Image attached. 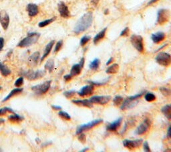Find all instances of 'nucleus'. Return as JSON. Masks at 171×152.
<instances>
[{"instance_id": "obj_3", "label": "nucleus", "mask_w": 171, "mask_h": 152, "mask_svg": "<svg viewBox=\"0 0 171 152\" xmlns=\"http://www.w3.org/2000/svg\"><path fill=\"white\" fill-rule=\"evenodd\" d=\"M51 83V80H48V81L44 82L41 84L34 86L31 88L37 95H44V94H46L48 91L49 88H50Z\"/></svg>"}, {"instance_id": "obj_16", "label": "nucleus", "mask_w": 171, "mask_h": 152, "mask_svg": "<svg viewBox=\"0 0 171 152\" xmlns=\"http://www.w3.org/2000/svg\"><path fill=\"white\" fill-rule=\"evenodd\" d=\"M136 100L130 99L129 97H127V99L124 100V101H123L122 105L120 106V109L122 110H126L131 108V107H134L135 105H136L138 102H136Z\"/></svg>"}, {"instance_id": "obj_9", "label": "nucleus", "mask_w": 171, "mask_h": 152, "mask_svg": "<svg viewBox=\"0 0 171 152\" xmlns=\"http://www.w3.org/2000/svg\"><path fill=\"white\" fill-rule=\"evenodd\" d=\"M111 99V97L109 95L106 96H94L90 99V101L92 103L99 104V105H105L108 103Z\"/></svg>"}, {"instance_id": "obj_23", "label": "nucleus", "mask_w": 171, "mask_h": 152, "mask_svg": "<svg viewBox=\"0 0 171 152\" xmlns=\"http://www.w3.org/2000/svg\"><path fill=\"white\" fill-rule=\"evenodd\" d=\"M161 112L168 119L171 120V105H166L162 107Z\"/></svg>"}, {"instance_id": "obj_6", "label": "nucleus", "mask_w": 171, "mask_h": 152, "mask_svg": "<svg viewBox=\"0 0 171 152\" xmlns=\"http://www.w3.org/2000/svg\"><path fill=\"white\" fill-rule=\"evenodd\" d=\"M102 122H103V120L100 119H96V120L92 121L89 122L86 124H83V125H82V126H79L77 128V130H76V134L78 135V134H80L81 133H83L85 131L89 130V129H90L92 127L98 126V125L100 124Z\"/></svg>"}, {"instance_id": "obj_29", "label": "nucleus", "mask_w": 171, "mask_h": 152, "mask_svg": "<svg viewBox=\"0 0 171 152\" xmlns=\"http://www.w3.org/2000/svg\"><path fill=\"white\" fill-rule=\"evenodd\" d=\"M8 119L12 122H20L24 119V117L17 114L14 113L13 115H10L8 117Z\"/></svg>"}, {"instance_id": "obj_33", "label": "nucleus", "mask_w": 171, "mask_h": 152, "mask_svg": "<svg viewBox=\"0 0 171 152\" xmlns=\"http://www.w3.org/2000/svg\"><path fill=\"white\" fill-rule=\"evenodd\" d=\"M160 91L165 97H168V96L171 95V89L168 88L166 87H160Z\"/></svg>"}, {"instance_id": "obj_2", "label": "nucleus", "mask_w": 171, "mask_h": 152, "mask_svg": "<svg viewBox=\"0 0 171 152\" xmlns=\"http://www.w3.org/2000/svg\"><path fill=\"white\" fill-rule=\"evenodd\" d=\"M39 36H40V34L38 32L28 33V36L24 38L21 41H20L17 46L20 48H25V47H28L31 45H33V44H35L38 42Z\"/></svg>"}, {"instance_id": "obj_50", "label": "nucleus", "mask_w": 171, "mask_h": 152, "mask_svg": "<svg viewBox=\"0 0 171 152\" xmlns=\"http://www.w3.org/2000/svg\"><path fill=\"white\" fill-rule=\"evenodd\" d=\"M157 1H159V0H150V1L149 2H148V5H151V4H152V3H154L156 2Z\"/></svg>"}, {"instance_id": "obj_36", "label": "nucleus", "mask_w": 171, "mask_h": 152, "mask_svg": "<svg viewBox=\"0 0 171 152\" xmlns=\"http://www.w3.org/2000/svg\"><path fill=\"white\" fill-rule=\"evenodd\" d=\"M90 39H91L90 36H83L80 40V45L82 46H84L90 41Z\"/></svg>"}, {"instance_id": "obj_13", "label": "nucleus", "mask_w": 171, "mask_h": 152, "mask_svg": "<svg viewBox=\"0 0 171 152\" xmlns=\"http://www.w3.org/2000/svg\"><path fill=\"white\" fill-rule=\"evenodd\" d=\"M84 62H85L84 58H82V59L80 60L78 64H76L72 66L70 71V74L72 76V77L80 74L81 71H82V69L84 66Z\"/></svg>"}, {"instance_id": "obj_8", "label": "nucleus", "mask_w": 171, "mask_h": 152, "mask_svg": "<svg viewBox=\"0 0 171 152\" xmlns=\"http://www.w3.org/2000/svg\"><path fill=\"white\" fill-rule=\"evenodd\" d=\"M169 12L167 10L161 9L158 12V16H157V22L160 25L164 24L169 19Z\"/></svg>"}, {"instance_id": "obj_22", "label": "nucleus", "mask_w": 171, "mask_h": 152, "mask_svg": "<svg viewBox=\"0 0 171 152\" xmlns=\"http://www.w3.org/2000/svg\"><path fill=\"white\" fill-rule=\"evenodd\" d=\"M72 102L76 105L81 107H90L91 108L92 107V103L90 100L84 99V100H73Z\"/></svg>"}, {"instance_id": "obj_42", "label": "nucleus", "mask_w": 171, "mask_h": 152, "mask_svg": "<svg viewBox=\"0 0 171 152\" xmlns=\"http://www.w3.org/2000/svg\"><path fill=\"white\" fill-rule=\"evenodd\" d=\"M143 148H144V151H146V152H150V148L149 145H148L147 141H145V143H144Z\"/></svg>"}, {"instance_id": "obj_19", "label": "nucleus", "mask_w": 171, "mask_h": 152, "mask_svg": "<svg viewBox=\"0 0 171 152\" xmlns=\"http://www.w3.org/2000/svg\"><path fill=\"white\" fill-rule=\"evenodd\" d=\"M40 57V53L39 52H35L28 59V64L31 66H36L38 63V60Z\"/></svg>"}, {"instance_id": "obj_37", "label": "nucleus", "mask_w": 171, "mask_h": 152, "mask_svg": "<svg viewBox=\"0 0 171 152\" xmlns=\"http://www.w3.org/2000/svg\"><path fill=\"white\" fill-rule=\"evenodd\" d=\"M58 115H59V116H60L62 118L65 119L66 120H70L71 119L70 115L68 113L65 112V111H59V113H58Z\"/></svg>"}, {"instance_id": "obj_20", "label": "nucleus", "mask_w": 171, "mask_h": 152, "mask_svg": "<svg viewBox=\"0 0 171 152\" xmlns=\"http://www.w3.org/2000/svg\"><path fill=\"white\" fill-rule=\"evenodd\" d=\"M151 38L153 42L155 43V44H158V43H160V42H162L163 40H164L165 34L164 32H156L155 34H152Z\"/></svg>"}, {"instance_id": "obj_49", "label": "nucleus", "mask_w": 171, "mask_h": 152, "mask_svg": "<svg viewBox=\"0 0 171 152\" xmlns=\"http://www.w3.org/2000/svg\"><path fill=\"white\" fill-rule=\"evenodd\" d=\"M112 61H113V58H110V59L106 62V65H109L110 64H111Z\"/></svg>"}, {"instance_id": "obj_44", "label": "nucleus", "mask_w": 171, "mask_h": 152, "mask_svg": "<svg viewBox=\"0 0 171 152\" xmlns=\"http://www.w3.org/2000/svg\"><path fill=\"white\" fill-rule=\"evenodd\" d=\"M78 140L80 141H81L82 143H85L86 140V135L85 134L81 133L80 136L78 137Z\"/></svg>"}, {"instance_id": "obj_53", "label": "nucleus", "mask_w": 171, "mask_h": 152, "mask_svg": "<svg viewBox=\"0 0 171 152\" xmlns=\"http://www.w3.org/2000/svg\"><path fill=\"white\" fill-rule=\"evenodd\" d=\"M88 150H89V148H85V149H84V150H81V152L85 151H88Z\"/></svg>"}, {"instance_id": "obj_45", "label": "nucleus", "mask_w": 171, "mask_h": 152, "mask_svg": "<svg viewBox=\"0 0 171 152\" xmlns=\"http://www.w3.org/2000/svg\"><path fill=\"white\" fill-rule=\"evenodd\" d=\"M4 42H5L4 39L2 37H0V51L2 50V49L4 46Z\"/></svg>"}, {"instance_id": "obj_30", "label": "nucleus", "mask_w": 171, "mask_h": 152, "mask_svg": "<svg viewBox=\"0 0 171 152\" xmlns=\"http://www.w3.org/2000/svg\"><path fill=\"white\" fill-rule=\"evenodd\" d=\"M100 60L98 59H95L92 62H91V63L90 64L89 67L91 70H96L99 67V65H100Z\"/></svg>"}, {"instance_id": "obj_55", "label": "nucleus", "mask_w": 171, "mask_h": 152, "mask_svg": "<svg viewBox=\"0 0 171 152\" xmlns=\"http://www.w3.org/2000/svg\"><path fill=\"white\" fill-rule=\"evenodd\" d=\"M1 90H2V87L0 86V91H1Z\"/></svg>"}, {"instance_id": "obj_7", "label": "nucleus", "mask_w": 171, "mask_h": 152, "mask_svg": "<svg viewBox=\"0 0 171 152\" xmlns=\"http://www.w3.org/2000/svg\"><path fill=\"white\" fill-rule=\"evenodd\" d=\"M133 46L139 52H142L144 51V44L142 37L138 35H132L130 38Z\"/></svg>"}, {"instance_id": "obj_12", "label": "nucleus", "mask_w": 171, "mask_h": 152, "mask_svg": "<svg viewBox=\"0 0 171 152\" xmlns=\"http://www.w3.org/2000/svg\"><path fill=\"white\" fill-rule=\"evenodd\" d=\"M0 23L3 30H6L10 25V16L7 14L6 10L0 12Z\"/></svg>"}, {"instance_id": "obj_54", "label": "nucleus", "mask_w": 171, "mask_h": 152, "mask_svg": "<svg viewBox=\"0 0 171 152\" xmlns=\"http://www.w3.org/2000/svg\"><path fill=\"white\" fill-rule=\"evenodd\" d=\"M105 13H106V14H107V13H108V10H106V12H105Z\"/></svg>"}, {"instance_id": "obj_32", "label": "nucleus", "mask_w": 171, "mask_h": 152, "mask_svg": "<svg viewBox=\"0 0 171 152\" xmlns=\"http://www.w3.org/2000/svg\"><path fill=\"white\" fill-rule=\"evenodd\" d=\"M145 99L148 102H152L156 100V96L153 93H147L145 95Z\"/></svg>"}, {"instance_id": "obj_43", "label": "nucleus", "mask_w": 171, "mask_h": 152, "mask_svg": "<svg viewBox=\"0 0 171 152\" xmlns=\"http://www.w3.org/2000/svg\"><path fill=\"white\" fill-rule=\"evenodd\" d=\"M128 33H129V28L128 27H127V28H124L122 31V32L120 33V36H128Z\"/></svg>"}, {"instance_id": "obj_14", "label": "nucleus", "mask_w": 171, "mask_h": 152, "mask_svg": "<svg viewBox=\"0 0 171 152\" xmlns=\"http://www.w3.org/2000/svg\"><path fill=\"white\" fill-rule=\"evenodd\" d=\"M58 12H59L60 16L64 18H67L70 17V12L66 3L63 2L58 3Z\"/></svg>"}, {"instance_id": "obj_38", "label": "nucleus", "mask_w": 171, "mask_h": 152, "mask_svg": "<svg viewBox=\"0 0 171 152\" xmlns=\"http://www.w3.org/2000/svg\"><path fill=\"white\" fill-rule=\"evenodd\" d=\"M109 78H107L103 80V81L101 82H96V81H89L88 83H90L92 85H97V86H102V85H104L106 83H107V82L109 81Z\"/></svg>"}, {"instance_id": "obj_10", "label": "nucleus", "mask_w": 171, "mask_h": 152, "mask_svg": "<svg viewBox=\"0 0 171 152\" xmlns=\"http://www.w3.org/2000/svg\"><path fill=\"white\" fill-rule=\"evenodd\" d=\"M142 144V140H125L123 141V145L128 150H134L135 148H138Z\"/></svg>"}, {"instance_id": "obj_24", "label": "nucleus", "mask_w": 171, "mask_h": 152, "mask_svg": "<svg viewBox=\"0 0 171 152\" xmlns=\"http://www.w3.org/2000/svg\"><path fill=\"white\" fill-rule=\"evenodd\" d=\"M22 91H23V88H17L13 89V90L10 93V94H9V95L6 98H4L2 102H6V101H8L9 99H10L12 97H13V96H15L16 95H18V94L21 93Z\"/></svg>"}, {"instance_id": "obj_11", "label": "nucleus", "mask_w": 171, "mask_h": 152, "mask_svg": "<svg viewBox=\"0 0 171 152\" xmlns=\"http://www.w3.org/2000/svg\"><path fill=\"white\" fill-rule=\"evenodd\" d=\"M151 126V121L148 119H146L139 126L135 131V133L137 135H142V134L145 133L149 127Z\"/></svg>"}, {"instance_id": "obj_17", "label": "nucleus", "mask_w": 171, "mask_h": 152, "mask_svg": "<svg viewBox=\"0 0 171 152\" xmlns=\"http://www.w3.org/2000/svg\"><path fill=\"white\" fill-rule=\"evenodd\" d=\"M26 10L28 13V15L30 17H34L36 16L39 12L38 6L36 4L29 3L26 7Z\"/></svg>"}, {"instance_id": "obj_21", "label": "nucleus", "mask_w": 171, "mask_h": 152, "mask_svg": "<svg viewBox=\"0 0 171 152\" xmlns=\"http://www.w3.org/2000/svg\"><path fill=\"white\" fill-rule=\"evenodd\" d=\"M55 43V41L54 40H52V41L49 42L47 45L46 46V48H45V50H44V55L42 57V59H40V62H42L45 59H46V58L49 55V53H50L51 50H52V49L53 46V44H54Z\"/></svg>"}, {"instance_id": "obj_18", "label": "nucleus", "mask_w": 171, "mask_h": 152, "mask_svg": "<svg viewBox=\"0 0 171 152\" xmlns=\"http://www.w3.org/2000/svg\"><path fill=\"white\" fill-rule=\"evenodd\" d=\"M122 118L120 117L117 120H116L115 121L112 122L111 123H109L106 127L107 130L109 131H116L120 126L121 123H122Z\"/></svg>"}, {"instance_id": "obj_46", "label": "nucleus", "mask_w": 171, "mask_h": 152, "mask_svg": "<svg viewBox=\"0 0 171 152\" xmlns=\"http://www.w3.org/2000/svg\"><path fill=\"white\" fill-rule=\"evenodd\" d=\"M72 76L70 74L65 75L64 77V78L66 81H69V80H70L72 79Z\"/></svg>"}, {"instance_id": "obj_47", "label": "nucleus", "mask_w": 171, "mask_h": 152, "mask_svg": "<svg viewBox=\"0 0 171 152\" xmlns=\"http://www.w3.org/2000/svg\"><path fill=\"white\" fill-rule=\"evenodd\" d=\"M167 137L168 138H171V125L168 128V131H167Z\"/></svg>"}, {"instance_id": "obj_4", "label": "nucleus", "mask_w": 171, "mask_h": 152, "mask_svg": "<svg viewBox=\"0 0 171 152\" xmlns=\"http://www.w3.org/2000/svg\"><path fill=\"white\" fill-rule=\"evenodd\" d=\"M155 60L157 63L163 66H169L171 64V56L166 52H161L156 55Z\"/></svg>"}, {"instance_id": "obj_34", "label": "nucleus", "mask_w": 171, "mask_h": 152, "mask_svg": "<svg viewBox=\"0 0 171 152\" xmlns=\"http://www.w3.org/2000/svg\"><path fill=\"white\" fill-rule=\"evenodd\" d=\"M8 112L12 113L13 114L15 113L14 111L11 108H9V107H3V108L0 109V116H3L4 115H6Z\"/></svg>"}, {"instance_id": "obj_1", "label": "nucleus", "mask_w": 171, "mask_h": 152, "mask_svg": "<svg viewBox=\"0 0 171 152\" xmlns=\"http://www.w3.org/2000/svg\"><path fill=\"white\" fill-rule=\"evenodd\" d=\"M93 16L91 12L85 13L80 17L79 20L76 24L74 32L76 34H79L88 29L92 24Z\"/></svg>"}, {"instance_id": "obj_28", "label": "nucleus", "mask_w": 171, "mask_h": 152, "mask_svg": "<svg viewBox=\"0 0 171 152\" xmlns=\"http://www.w3.org/2000/svg\"><path fill=\"white\" fill-rule=\"evenodd\" d=\"M44 68L46 70H48L49 73H52L53 70V68H54V61H53V60L52 59L48 60L46 63V64H45Z\"/></svg>"}, {"instance_id": "obj_41", "label": "nucleus", "mask_w": 171, "mask_h": 152, "mask_svg": "<svg viewBox=\"0 0 171 152\" xmlns=\"http://www.w3.org/2000/svg\"><path fill=\"white\" fill-rule=\"evenodd\" d=\"M23 83H24V78L21 77L16 80V81L15 82V86L17 87H20L22 85V84H23Z\"/></svg>"}, {"instance_id": "obj_51", "label": "nucleus", "mask_w": 171, "mask_h": 152, "mask_svg": "<svg viewBox=\"0 0 171 152\" xmlns=\"http://www.w3.org/2000/svg\"><path fill=\"white\" fill-rule=\"evenodd\" d=\"M4 122H5V120L3 119H0V125L3 123Z\"/></svg>"}, {"instance_id": "obj_15", "label": "nucleus", "mask_w": 171, "mask_h": 152, "mask_svg": "<svg viewBox=\"0 0 171 152\" xmlns=\"http://www.w3.org/2000/svg\"><path fill=\"white\" fill-rule=\"evenodd\" d=\"M94 91V85L92 84H89L86 85L80 89V91L78 92V94L80 97H85L91 95Z\"/></svg>"}, {"instance_id": "obj_48", "label": "nucleus", "mask_w": 171, "mask_h": 152, "mask_svg": "<svg viewBox=\"0 0 171 152\" xmlns=\"http://www.w3.org/2000/svg\"><path fill=\"white\" fill-rule=\"evenodd\" d=\"M52 108L54 110H60L62 107L60 106H56V105H52Z\"/></svg>"}, {"instance_id": "obj_5", "label": "nucleus", "mask_w": 171, "mask_h": 152, "mask_svg": "<svg viewBox=\"0 0 171 152\" xmlns=\"http://www.w3.org/2000/svg\"><path fill=\"white\" fill-rule=\"evenodd\" d=\"M25 77H26L30 80H34L38 78H41L44 77L46 74V72L44 70H36L34 71L33 70H29L27 71H24L21 73Z\"/></svg>"}, {"instance_id": "obj_56", "label": "nucleus", "mask_w": 171, "mask_h": 152, "mask_svg": "<svg viewBox=\"0 0 171 152\" xmlns=\"http://www.w3.org/2000/svg\"><path fill=\"white\" fill-rule=\"evenodd\" d=\"M2 151V150H1V148H0V151Z\"/></svg>"}, {"instance_id": "obj_52", "label": "nucleus", "mask_w": 171, "mask_h": 152, "mask_svg": "<svg viewBox=\"0 0 171 152\" xmlns=\"http://www.w3.org/2000/svg\"><path fill=\"white\" fill-rule=\"evenodd\" d=\"M98 2H99V0H93V3L95 4V5H96Z\"/></svg>"}, {"instance_id": "obj_31", "label": "nucleus", "mask_w": 171, "mask_h": 152, "mask_svg": "<svg viewBox=\"0 0 171 152\" xmlns=\"http://www.w3.org/2000/svg\"><path fill=\"white\" fill-rule=\"evenodd\" d=\"M55 20H56V17H52V18L42 21L41 22H39V23L38 24V26L39 27V28H44V27L46 26L49 24H50L51 23H52V22L54 21Z\"/></svg>"}, {"instance_id": "obj_35", "label": "nucleus", "mask_w": 171, "mask_h": 152, "mask_svg": "<svg viewBox=\"0 0 171 152\" xmlns=\"http://www.w3.org/2000/svg\"><path fill=\"white\" fill-rule=\"evenodd\" d=\"M122 100H123V98L121 97V96H119V95H117L114 97V99L113 100V102H114V105H116V106H120L121 102H122Z\"/></svg>"}, {"instance_id": "obj_40", "label": "nucleus", "mask_w": 171, "mask_h": 152, "mask_svg": "<svg viewBox=\"0 0 171 152\" xmlns=\"http://www.w3.org/2000/svg\"><path fill=\"white\" fill-rule=\"evenodd\" d=\"M62 45H63V41H62V40H60V41H58L56 44V46H55L54 51H53V52L56 53V52H58V51H60Z\"/></svg>"}, {"instance_id": "obj_26", "label": "nucleus", "mask_w": 171, "mask_h": 152, "mask_svg": "<svg viewBox=\"0 0 171 152\" xmlns=\"http://www.w3.org/2000/svg\"><path fill=\"white\" fill-rule=\"evenodd\" d=\"M0 72L4 77H7L8 75L11 74V70L9 69L8 67L6 65H4L2 62H0Z\"/></svg>"}, {"instance_id": "obj_39", "label": "nucleus", "mask_w": 171, "mask_h": 152, "mask_svg": "<svg viewBox=\"0 0 171 152\" xmlns=\"http://www.w3.org/2000/svg\"><path fill=\"white\" fill-rule=\"evenodd\" d=\"M76 93V91L74 90H70V91H67L66 92L64 93V95L66 97V98H71L72 97H73Z\"/></svg>"}, {"instance_id": "obj_27", "label": "nucleus", "mask_w": 171, "mask_h": 152, "mask_svg": "<svg viewBox=\"0 0 171 152\" xmlns=\"http://www.w3.org/2000/svg\"><path fill=\"white\" fill-rule=\"evenodd\" d=\"M119 70V65L118 64H113L112 65L110 66L109 68L106 69V73L107 74H115L116 73H118V71Z\"/></svg>"}, {"instance_id": "obj_25", "label": "nucleus", "mask_w": 171, "mask_h": 152, "mask_svg": "<svg viewBox=\"0 0 171 152\" xmlns=\"http://www.w3.org/2000/svg\"><path fill=\"white\" fill-rule=\"evenodd\" d=\"M106 30H107V28H105L104 29H103L102 31H100V32L95 36V37L94 38V44H97L99 41H100L102 39L104 38Z\"/></svg>"}]
</instances>
